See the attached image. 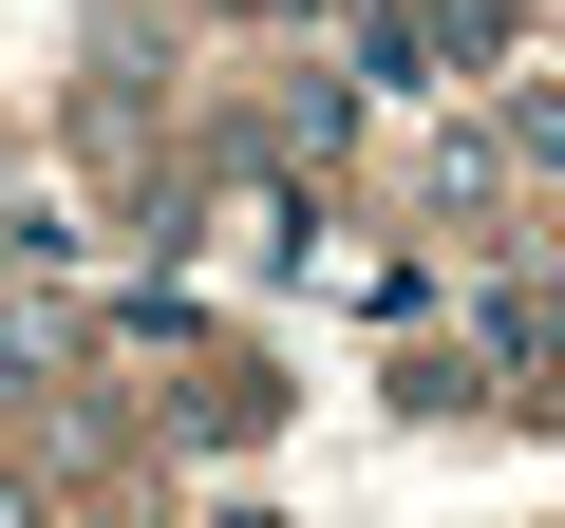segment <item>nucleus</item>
I'll return each mask as SVG.
<instances>
[{"instance_id":"obj_1","label":"nucleus","mask_w":565,"mask_h":528,"mask_svg":"<svg viewBox=\"0 0 565 528\" xmlns=\"http://www.w3.org/2000/svg\"><path fill=\"white\" fill-rule=\"evenodd\" d=\"M76 359H95V321H76V303L0 284V397H39V378H76Z\"/></svg>"},{"instance_id":"obj_2","label":"nucleus","mask_w":565,"mask_h":528,"mask_svg":"<svg viewBox=\"0 0 565 528\" xmlns=\"http://www.w3.org/2000/svg\"><path fill=\"white\" fill-rule=\"evenodd\" d=\"M340 133H359V76H302V95L264 114V170L302 189V170H340Z\"/></svg>"},{"instance_id":"obj_3","label":"nucleus","mask_w":565,"mask_h":528,"mask_svg":"<svg viewBox=\"0 0 565 528\" xmlns=\"http://www.w3.org/2000/svg\"><path fill=\"white\" fill-rule=\"evenodd\" d=\"M264 415H282V378H264V359H207V378L170 397V434H207V453H245Z\"/></svg>"},{"instance_id":"obj_4","label":"nucleus","mask_w":565,"mask_h":528,"mask_svg":"<svg viewBox=\"0 0 565 528\" xmlns=\"http://www.w3.org/2000/svg\"><path fill=\"white\" fill-rule=\"evenodd\" d=\"M39 264H76V208L57 189H0V284H39Z\"/></svg>"},{"instance_id":"obj_5","label":"nucleus","mask_w":565,"mask_h":528,"mask_svg":"<svg viewBox=\"0 0 565 528\" xmlns=\"http://www.w3.org/2000/svg\"><path fill=\"white\" fill-rule=\"evenodd\" d=\"M434 208H452V226H509V151L452 133V151H434Z\"/></svg>"},{"instance_id":"obj_6","label":"nucleus","mask_w":565,"mask_h":528,"mask_svg":"<svg viewBox=\"0 0 565 528\" xmlns=\"http://www.w3.org/2000/svg\"><path fill=\"white\" fill-rule=\"evenodd\" d=\"M490 151H509V170H565V76H527V95L490 114Z\"/></svg>"},{"instance_id":"obj_7","label":"nucleus","mask_w":565,"mask_h":528,"mask_svg":"<svg viewBox=\"0 0 565 528\" xmlns=\"http://www.w3.org/2000/svg\"><path fill=\"white\" fill-rule=\"evenodd\" d=\"M0 528H57V490H39V472H20V453H0Z\"/></svg>"},{"instance_id":"obj_8","label":"nucleus","mask_w":565,"mask_h":528,"mask_svg":"<svg viewBox=\"0 0 565 528\" xmlns=\"http://www.w3.org/2000/svg\"><path fill=\"white\" fill-rule=\"evenodd\" d=\"M207 20H282V0H207Z\"/></svg>"},{"instance_id":"obj_9","label":"nucleus","mask_w":565,"mask_h":528,"mask_svg":"<svg viewBox=\"0 0 565 528\" xmlns=\"http://www.w3.org/2000/svg\"><path fill=\"white\" fill-rule=\"evenodd\" d=\"M207 528H282V509H207Z\"/></svg>"}]
</instances>
